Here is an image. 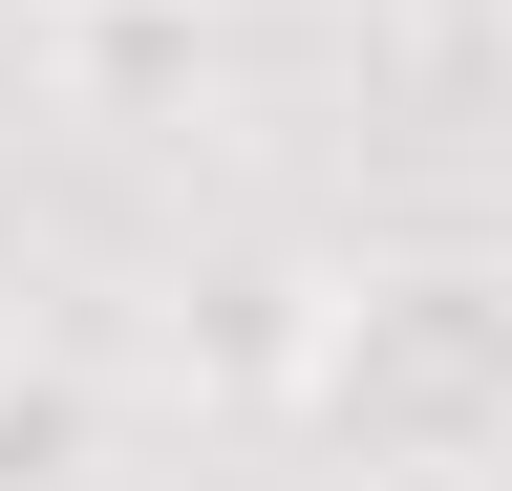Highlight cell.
<instances>
[{"label": "cell", "instance_id": "1", "mask_svg": "<svg viewBox=\"0 0 512 491\" xmlns=\"http://www.w3.org/2000/svg\"><path fill=\"white\" fill-rule=\"evenodd\" d=\"M278 406H299V449H342L384 491L512 470V257L491 235H427V257L320 278L299 342H278Z\"/></svg>", "mask_w": 512, "mask_h": 491}, {"label": "cell", "instance_id": "2", "mask_svg": "<svg viewBox=\"0 0 512 491\" xmlns=\"http://www.w3.org/2000/svg\"><path fill=\"white\" fill-rule=\"evenodd\" d=\"M43 43V86L86 107V129H192V107H214V0H86V22H22Z\"/></svg>", "mask_w": 512, "mask_h": 491}, {"label": "cell", "instance_id": "3", "mask_svg": "<svg viewBox=\"0 0 512 491\" xmlns=\"http://www.w3.org/2000/svg\"><path fill=\"white\" fill-rule=\"evenodd\" d=\"M128 427H107V363L86 342H0V491H107Z\"/></svg>", "mask_w": 512, "mask_h": 491}, {"label": "cell", "instance_id": "4", "mask_svg": "<svg viewBox=\"0 0 512 491\" xmlns=\"http://www.w3.org/2000/svg\"><path fill=\"white\" fill-rule=\"evenodd\" d=\"M107 491H299V470H256V449H128Z\"/></svg>", "mask_w": 512, "mask_h": 491}, {"label": "cell", "instance_id": "5", "mask_svg": "<svg viewBox=\"0 0 512 491\" xmlns=\"http://www.w3.org/2000/svg\"><path fill=\"white\" fill-rule=\"evenodd\" d=\"M22 22H86V0H22Z\"/></svg>", "mask_w": 512, "mask_h": 491}]
</instances>
